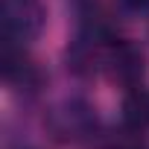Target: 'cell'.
<instances>
[{
    "mask_svg": "<svg viewBox=\"0 0 149 149\" xmlns=\"http://www.w3.org/2000/svg\"><path fill=\"white\" fill-rule=\"evenodd\" d=\"M100 67L105 70V76L123 88H137V82L143 79V70H146V61H143V53L129 44V41H120V38H111L102 50V61Z\"/></svg>",
    "mask_w": 149,
    "mask_h": 149,
    "instance_id": "obj_1",
    "label": "cell"
},
{
    "mask_svg": "<svg viewBox=\"0 0 149 149\" xmlns=\"http://www.w3.org/2000/svg\"><path fill=\"white\" fill-rule=\"evenodd\" d=\"M47 21V9L41 0H3V26L6 38L26 44L32 41Z\"/></svg>",
    "mask_w": 149,
    "mask_h": 149,
    "instance_id": "obj_2",
    "label": "cell"
},
{
    "mask_svg": "<svg viewBox=\"0 0 149 149\" xmlns=\"http://www.w3.org/2000/svg\"><path fill=\"white\" fill-rule=\"evenodd\" d=\"M50 129L61 140H82L97 129V114L85 100H64L50 114Z\"/></svg>",
    "mask_w": 149,
    "mask_h": 149,
    "instance_id": "obj_3",
    "label": "cell"
},
{
    "mask_svg": "<svg viewBox=\"0 0 149 149\" xmlns=\"http://www.w3.org/2000/svg\"><path fill=\"white\" fill-rule=\"evenodd\" d=\"M123 120L134 129H146L149 126V91L132 88L123 100Z\"/></svg>",
    "mask_w": 149,
    "mask_h": 149,
    "instance_id": "obj_4",
    "label": "cell"
},
{
    "mask_svg": "<svg viewBox=\"0 0 149 149\" xmlns=\"http://www.w3.org/2000/svg\"><path fill=\"white\" fill-rule=\"evenodd\" d=\"M105 149H143V140H140V129L129 126L120 129V132H111L108 140H105Z\"/></svg>",
    "mask_w": 149,
    "mask_h": 149,
    "instance_id": "obj_5",
    "label": "cell"
},
{
    "mask_svg": "<svg viewBox=\"0 0 149 149\" xmlns=\"http://www.w3.org/2000/svg\"><path fill=\"white\" fill-rule=\"evenodd\" d=\"M120 3H123L126 9H132V12H140V9L149 6V0H120Z\"/></svg>",
    "mask_w": 149,
    "mask_h": 149,
    "instance_id": "obj_6",
    "label": "cell"
}]
</instances>
